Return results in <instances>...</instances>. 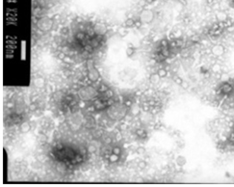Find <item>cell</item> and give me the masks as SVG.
<instances>
[{"label": "cell", "instance_id": "6da1fadb", "mask_svg": "<svg viewBox=\"0 0 234 187\" xmlns=\"http://www.w3.org/2000/svg\"><path fill=\"white\" fill-rule=\"evenodd\" d=\"M52 154L57 161L66 165H77L84 159L81 151L69 145H56L52 149Z\"/></svg>", "mask_w": 234, "mask_h": 187}, {"label": "cell", "instance_id": "7a4b0ae2", "mask_svg": "<svg viewBox=\"0 0 234 187\" xmlns=\"http://www.w3.org/2000/svg\"><path fill=\"white\" fill-rule=\"evenodd\" d=\"M139 18L140 22L142 23L149 24L153 20L154 14L150 9H144L141 12Z\"/></svg>", "mask_w": 234, "mask_h": 187}, {"label": "cell", "instance_id": "3957f363", "mask_svg": "<svg viewBox=\"0 0 234 187\" xmlns=\"http://www.w3.org/2000/svg\"><path fill=\"white\" fill-rule=\"evenodd\" d=\"M23 119V116L19 114H12L9 115L6 118L5 124L7 126H13L14 125L17 124L21 122Z\"/></svg>", "mask_w": 234, "mask_h": 187}, {"label": "cell", "instance_id": "277c9868", "mask_svg": "<svg viewBox=\"0 0 234 187\" xmlns=\"http://www.w3.org/2000/svg\"><path fill=\"white\" fill-rule=\"evenodd\" d=\"M135 23L134 21L133 20V19H127V20L126 21V26L128 27H132L133 25H134Z\"/></svg>", "mask_w": 234, "mask_h": 187}, {"label": "cell", "instance_id": "5b68a950", "mask_svg": "<svg viewBox=\"0 0 234 187\" xmlns=\"http://www.w3.org/2000/svg\"><path fill=\"white\" fill-rule=\"evenodd\" d=\"M134 50L131 47H129L126 50V54L129 56L132 55L134 54Z\"/></svg>", "mask_w": 234, "mask_h": 187}, {"label": "cell", "instance_id": "8992f818", "mask_svg": "<svg viewBox=\"0 0 234 187\" xmlns=\"http://www.w3.org/2000/svg\"><path fill=\"white\" fill-rule=\"evenodd\" d=\"M223 48H221V47L217 46L216 47L215 50V54H217L218 55H220L223 52Z\"/></svg>", "mask_w": 234, "mask_h": 187}, {"label": "cell", "instance_id": "52a82bcc", "mask_svg": "<svg viewBox=\"0 0 234 187\" xmlns=\"http://www.w3.org/2000/svg\"><path fill=\"white\" fill-rule=\"evenodd\" d=\"M140 0H132V1H134L135 3H136V2H139Z\"/></svg>", "mask_w": 234, "mask_h": 187}, {"label": "cell", "instance_id": "ba28073f", "mask_svg": "<svg viewBox=\"0 0 234 187\" xmlns=\"http://www.w3.org/2000/svg\"><path fill=\"white\" fill-rule=\"evenodd\" d=\"M231 3L232 4H233V6H234V0H232V1L231 2Z\"/></svg>", "mask_w": 234, "mask_h": 187}]
</instances>
